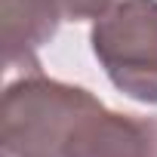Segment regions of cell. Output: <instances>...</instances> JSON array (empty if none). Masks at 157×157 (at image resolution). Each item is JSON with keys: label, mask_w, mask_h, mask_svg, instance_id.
Instances as JSON below:
<instances>
[{"label": "cell", "mask_w": 157, "mask_h": 157, "mask_svg": "<svg viewBox=\"0 0 157 157\" xmlns=\"http://www.w3.org/2000/svg\"><path fill=\"white\" fill-rule=\"evenodd\" d=\"M56 0H0V28H3V68L6 77L40 74L37 49L46 46L62 22Z\"/></svg>", "instance_id": "cell-4"}, {"label": "cell", "mask_w": 157, "mask_h": 157, "mask_svg": "<svg viewBox=\"0 0 157 157\" xmlns=\"http://www.w3.org/2000/svg\"><path fill=\"white\" fill-rule=\"evenodd\" d=\"M65 157H157V117L120 114L99 105L71 129Z\"/></svg>", "instance_id": "cell-3"}, {"label": "cell", "mask_w": 157, "mask_h": 157, "mask_svg": "<svg viewBox=\"0 0 157 157\" xmlns=\"http://www.w3.org/2000/svg\"><path fill=\"white\" fill-rule=\"evenodd\" d=\"M99 105L90 90L43 71L10 80L0 102V157H65L71 129Z\"/></svg>", "instance_id": "cell-1"}, {"label": "cell", "mask_w": 157, "mask_h": 157, "mask_svg": "<svg viewBox=\"0 0 157 157\" xmlns=\"http://www.w3.org/2000/svg\"><path fill=\"white\" fill-rule=\"evenodd\" d=\"M56 3H59V10L68 22H86V19L96 22L111 6H117L120 0H56Z\"/></svg>", "instance_id": "cell-5"}, {"label": "cell", "mask_w": 157, "mask_h": 157, "mask_svg": "<svg viewBox=\"0 0 157 157\" xmlns=\"http://www.w3.org/2000/svg\"><path fill=\"white\" fill-rule=\"evenodd\" d=\"M90 43L123 96L157 105V0H120L93 22Z\"/></svg>", "instance_id": "cell-2"}]
</instances>
